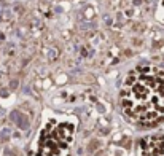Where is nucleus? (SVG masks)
<instances>
[{"instance_id":"nucleus-1","label":"nucleus","mask_w":164,"mask_h":156,"mask_svg":"<svg viewBox=\"0 0 164 156\" xmlns=\"http://www.w3.org/2000/svg\"><path fill=\"white\" fill-rule=\"evenodd\" d=\"M120 104L123 112L139 124L153 126L164 121V69L147 65L129 73Z\"/></svg>"},{"instance_id":"nucleus-2","label":"nucleus","mask_w":164,"mask_h":156,"mask_svg":"<svg viewBox=\"0 0 164 156\" xmlns=\"http://www.w3.org/2000/svg\"><path fill=\"white\" fill-rule=\"evenodd\" d=\"M73 132V124L49 121L40 135L37 156H67Z\"/></svg>"},{"instance_id":"nucleus-3","label":"nucleus","mask_w":164,"mask_h":156,"mask_svg":"<svg viewBox=\"0 0 164 156\" xmlns=\"http://www.w3.org/2000/svg\"><path fill=\"white\" fill-rule=\"evenodd\" d=\"M140 156H164V137H150L142 140Z\"/></svg>"},{"instance_id":"nucleus-4","label":"nucleus","mask_w":164,"mask_h":156,"mask_svg":"<svg viewBox=\"0 0 164 156\" xmlns=\"http://www.w3.org/2000/svg\"><path fill=\"white\" fill-rule=\"evenodd\" d=\"M163 10H164V0H163Z\"/></svg>"}]
</instances>
